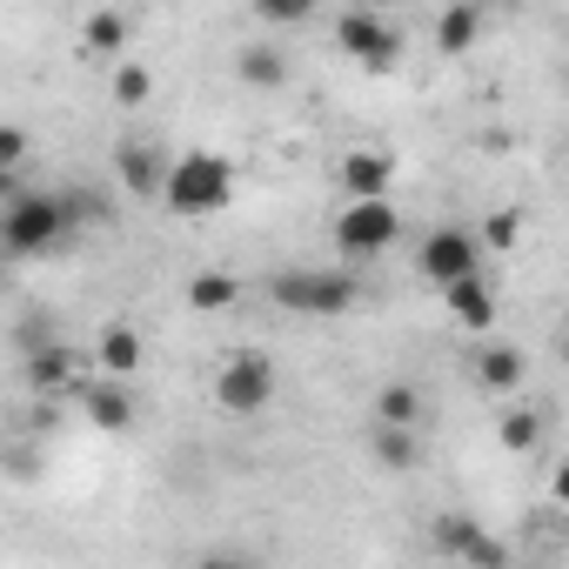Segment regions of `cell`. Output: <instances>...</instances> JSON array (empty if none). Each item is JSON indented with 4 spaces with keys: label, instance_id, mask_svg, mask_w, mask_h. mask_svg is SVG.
Listing matches in <instances>:
<instances>
[{
    "label": "cell",
    "instance_id": "1",
    "mask_svg": "<svg viewBox=\"0 0 569 569\" xmlns=\"http://www.w3.org/2000/svg\"><path fill=\"white\" fill-rule=\"evenodd\" d=\"M94 214H108L88 188H61V194H34V188H21V194H8V214H0V248H8L14 261H34V254H54L81 221H94Z\"/></svg>",
    "mask_w": 569,
    "mask_h": 569
},
{
    "label": "cell",
    "instance_id": "2",
    "mask_svg": "<svg viewBox=\"0 0 569 569\" xmlns=\"http://www.w3.org/2000/svg\"><path fill=\"white\" fill-rule=\"evenodd\" d=\"M161 201H168L174 214H188V221H194V214H214V208L234 201V168H228L221 154H208V148H188V154L168 161Z\"/></svg>",
    "mask_w": 569,
    "mask_h": 569
},
{
    "label": "cell",
    "instance_id": "3",
    "mask_svg": "<svg viewBox=\"0 0 569 569\" xmlns=\"http://www.w3.org/2000/svg\"><path fill=\"white\" fill-rule=\"evenodd\" d=\"M268 302L289 316H349L362 302V281L342 268H281L268 281Z\"/></svg>",
    "mask_w": 569,
    "mask_h": 569
},
{
    "label": "cell",
    "instance_id": "4",
    "mask_svg": "<svg viewBox=\"0 0 569 569\" xmlns=\"http://www.w3.org/2000/svg\"><path fill=\"white\" fill-rule=\"evenodd\" d=\"M274 389H281V376H274V362L261 349H234L214 369V409L221 416H261L274 402Z\"/></svg>",
    "mask_w": 569,
    "mask_h": 569
},
{
    "label": "cell",
    "instance_id": "5",
    "mask_svg": "<svg viewBox=\"0 0 569 569\" xmlns=\"http://www.w3.org/2000/svg\"><path fill=\"white\" fill-rule=\"evenodd\" d=\"M336 248L349 254V261H376V254H389L396 241H402V214H396V201L389 194H376V201H349L342 214H336Z\"/></svg>",
    "mask_w": 569,
    "mask_h": 569
},
{
    "label": "cell",
    "instance_id": "6",
    "mask_svg": "<svg viewBox=\"0 0 569 569\" xmlns=\"http://www.w3.org/2000/svg\"><path fill=\"white\" fill-rule=\"evenodd\" d=\"M476 268H482V234H469V228H429L416 248V274L429 289H449V281H462Z\"/></svg>",
    "mask_w": 569,
    "mask_h": 569
},
{
    "label": "cell",
    "instance_id": "7",
    "mask_svg": "<svg viewBox=\"0 0 569 569\" xmlns=\"http://www.w3.org/2000/svg\"><path fill=\"white\" fill-rule=\"evenodd\" d=\"M336 41H342V54L362 61L369 74H396V61H402V34H396V21H382V14H369V8L342 14V21H336Z\"/></svg>",
    "mask_w": 569,
    "mask_h": 569
},
{
    "label": "cell",
    "instance_id": "8",
    "mask_svg": "<svg viewBox=\"0 0 569 569\" xmlns=\"http://www.w3.org/2000/svg\"><path fill=\"white\" fill-rule=\"evenodd\" d=\"M114 174H121V188H128V194L161 201L168 168H161V148H154V141H121V148H114Z\"/></svg>",
    "mask_w": 569,
    "mask_h": 569
},
{
    "label": "cell",
    "instance_id": "9",
    "mask_svg": "<svg viewBox=\"0 0 569 569\" xmlns=\"http://www.w3.org/2000/svg\"><path fill=\"white\" fill-rule=\"evenodd\" d=\"M336 181H342V194H349V201H376V194H389L396 161H389V154H376V148H356V154H342Z\"/></svg>",
    "mask_w": 569,
    "mask_h": 569
},
{
    "label": "cell",
    "instance_id": "10",
    "mask_svg": "<svg viewBox=\"0 0 569 569\" xmlns=\"http://www.w3.org/2000/svg\"><path fill=\"white\" fill-rule=\"evenodd\" d=\"M442 296H449V316H456L462 329H476V336H482V329L496 322V289L482 281V268H476V274H462V281H449Z\"/></svg>",
    "mask_w": 569,
    "mask_h": 569
},
{
    "label": "cell",
    "instance_id": "11",
    "mask_svg": "<svg viewBox=\"0 0 569 569\" xmlns=\"http://www.w3.org/2000/svg\"><path fill=\"white\" fill-rule=\"evenodd\" d=\"M234 74H241V88L274 94V88H289V54L268 48V41H248V48L234 54Z\"/></svg>",
    "mask_w": 569,
    "mask_h": 569
},
{
    "label": "cell",
    "instance_id": "12",
    "mask_svg": "<svg viewBox=\"0 0 569 569\" xmlns=\"http://www.w3.org/2000/svg\"><path fill=\"white\" fill-rule=\"evenodd\" d=\"M522 349L516 342H482L476 349V382L489 389V396H509V389H522Z\"/></svg>",
    "mask_w": 569,
    "mask_h": 569
},
{
    "label": "cell",
    "instance_id": "13",
    "mask_svg": "<svg viewBox=\"0 0 569 569\" xmlns=\"http://www.w3.org/2000/svg\"><path fill=\"white\" fill-rule=\"evenodd\" d=\"M369 456L402 476V469L422 462V429H409V422H376V429H369Z\"/></svg>",
    "mask_w": 569,
    "mask_h": 569
},
{
    "label": "cell",
    "instance_id": "14",
    "mask_svg": "<svg viewBox=\"0 0 569 569\" xmlns=\"http://www.w3.org/2000/svg\"><path fill=\"white\" fill-rule=\"evenodd\" d=\"M482 41V0H449L442 21H436V48L442 54H469Z\"/></svg>",
    "mask_w": 569,
    "mask_h": 569
},
{
    "label": "cell",
    "instance_id": "15",
    "mask_svg": "<svg viewBox=\"0 0 569 569\" xmlns=\"http://www.w3.org/2000/svg\"><path fill=\"white\" fill-rule=\"evenodd\" d=\"M81 409H88V422H94V429H114V436H121V429L134 422V396L121 389V376H108V382H94V389L81 396Z\"/></svg>",
    "mask_w": 569,
    "mask_h": 569
},
{
    "label": "cell",
    "instance_id": "16",
    "mask_svg": "<svg viewBox=\"0 0 569 569\" xmlns=\"http://www.w3.org/2000/svg\"><path fill=\"white\" fill-rule=\"evenodd\" d=\"M94 362H101V376H134V369H141V329L108 322L101 342H94Z\"/></svg>",
    "mask_w": 569,
    "mask_h": 569
},
{
    "label": "cell",
    "instance_id": "17",
    "mask_svg": "<svg viewBox=\"0 0 569 569\" xmlns=\"http://www.w3.org/2000/svg\"><path fill=\"white\" fill-rule=\"evenodd\" d=\"M369 409H376V422H409V429H422V422H429V402H422V389H416V382H382Z\"/></svg>",
    "mask_w": 569,
    "mask_h": 569
},
{
    "label": "cell",
    "instance_id": "18",
    "mask_svg": "<svg viewBox=\"0 0 569 569\" xmlns=\"http://www.w3.org/2000/svg\"><path fill=\"white\" fill-rule=\"evenodd\" d=\"M476 542H482V529H476V516H462V509L436 516V529H429V549H436V556H449V562H469V556H476Z\"/></svg>",
    "mask_w": 569,
    "mask_h": 569
},
{
    "label": "cell",
    "instance_id": "19",
    "mask_svg": "<svg viewBox=\"0 0 569 569\" xmlns=\"http://www.w3.org/2000/svg\"><path fill=\"white\" fill-rule=\"evenodd\" d=\"M496 442H502L509 456H536V449H542V409H529V402L502 409V422H496Z\"/></svg>",
    "mask_w": 569,
    "mask_h": 569
},
{
    "label": "cell",
    "instance_id": "20",
    "mask_svg": "<svg viewBox=\"0 0 569 569\" xmlns=\"http://www.w3.org/2000/svg\"><path fill=\"white\" fill-rule=\"evenodd\" d=\"M234 302H241V281L221 274V268H201V274L188 281V309H201V316H221V309H234Z\"/></svg>",
    "mask_w": 569,
    "mask_h": 569
},
{
    "label": "cell",
    "instance_id": "21",
    "mask_svg": "<svg viewBox=\"0 0 569 569\" xmlns=\"http://www.w3.org/2000/svg\"><path fill=\"white\" fill-rule=\"evenodd\" d=\"M81 48H88L94 61H114V54L128 48V14H114V8H94V14H88V28H81Z\"/></svg>",
    "mask_w": 569,
    "mask_h": 569
},
{
    "label": "cell",
    "instance_id": "22",
    "mask_svg": "<svg viewBox=\"0 0 569 569\" xmlns=\"http://www.w3.org/2000/svg\"><path fill=\"white\" fill-rule=\"evenodd\" d=\"M108 94H114V108H148L154 74H148L141 61H121V68H114V81H108Z\"/></svg>",
    "mask_w": 569,
    "mask_h": 569
},
{
    "label": "cell",
    "instance_id": "23",
    "mask_svg": "<svg viewBox=\"0 0 569 569\" xmlns=\"http://www.w3.org/2000/svg\"><path fill=\"white\" fill-rule=\"evenodd\" d=\"M68 376H74V356H68L61 342H48V349L28 356V382H34V389H61Z\"/></svg>",
    "mask_w": 569,
    "mask_h": 569
},
{
    "label": "cell",
    "instance_id": "24",
    "mask_svg": "<svg viewBox=\"0 0 569 569\" xmlns=\"http://www.w3.org/2000/svg\"><path fill=\"white\" fill-rule=\"evenodd\" d=\"M248 8H254L268 28H296V21H309V14H316V0H248Z\"/></svg>",
    "mask_w": 569,
    "mask_h": 569
},
{
    "label": "cell",
    "instance_id": "25",
    "mask_svg": "<svg viewBox=\"0 0 569 569\" xmlns=\"http://www.w3.org/2000/svg\"><path fill=\"white\" fill-rule=\"evenodd\" d=\"M28 161V128H0V174H21Z\"/></svg>",
    "mask_w": 569,
    "mask_h": 569
},
{
    "label": "cell",
    "instance_id": "26",
    "mask_svg": "<svg viewBox=\"0 0 569 569\" xmlns=\"http://www.w3.org/2000/svg\"><path fill=\"white\" fill-rule=\"evenodd\" d=\"M516 228H522L516 214H496V221L482 228V248H509V241H516Z\"/></svg>",
    "mask_w": 569,
    "mask_h": 569
},
{
    "label": "cell",
    "instance_id": "27",
    "mask_svg": "<svg viewBox=\"0 0 569 569\" xmlns=\"http://www.w3.org/2000/svg\"><path fill=\"white\" fill-rule=\"evenodd\" d=\"M549 502H556V509H569V456L549 469Z\"/></svg>",
    "mask_w": 569,
    "mask_h": 569
},
{
    "label": "cell",
    "instance_id": "28",
    "mask_svg": "<svg viewBox=\"0 0 569 569\" xmlns=\"http://www.w3.org/2000/svg\"><path fill=\"white\" fill-rule=\"evenodd\" d=\"M556 356H562V369H569V329H562V342H556Z\"/></svg>",
    "mask_w": 569,
    "mask_h": 569
}]
</instances>
